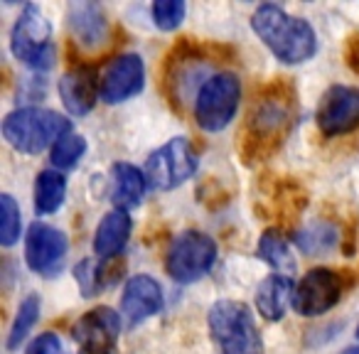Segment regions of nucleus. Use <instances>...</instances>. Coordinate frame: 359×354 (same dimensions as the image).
Masks as SVG:
<instances>
[{
  "mask_svg": "<svg viewBox=\"0 0 359 354\" xmlns=\"http://www.w3.org/2000/svg\"><path fill=\"white\" fill-rule=\"evenodd\" d=\"M25 354H67V352H65V342L55 332H45L32 339Z\"/></svg>",
  "mask_w": 359,
  "mask_h": 354,
  "instance_id": "cd10ccee",
  "label": "nucleus"
},
{
  "mask_svg": "<svg viewBox=\"0 0 359 354\" xmlns=\"http://www.w3.org/2000/svg\"><path fill=\"white\" fill-rule=\"evenodd\" d=\"M57 89H60L62 104L72 116H86L101 96L96 72L89 69V67H74L67 74H62Z\"/></svg>",
  "mask_w": 359,
  "mask_h": 354,
  "instance_id": "2eb2a0df",
  "label": "nucleus"
},
{
  "mask_svg": "<svg viewBox=\"0 0 359 354\" xmlns=\"http://www.w3.org/2000/svg\"><path fill=\"white\" fill-rule=\"evenodd\" d=\"M67 254H69V241H67L65 231H60L57 226L35 222L27 229L25 261L30 271L45 275V278H52L65 268Z\"/></svg>",
  "mask_w": 359,
  "mask_h": 354,
  "instance_id": "9d476101",
  "label": "nucleus"
},
{
  "mask_svg": "<svg viewBox=\"0 0 359 354\" xmlns=\"http://www.w3.org/2000/svg\"><path fill=\"white\" fill-rule=\"evenodd\" d=\"M344 293L342 275L330 268H313L293 288V310L303 318H318L332 310Z\"/></svg>",
  "mask_w": 359,
  "mask_h": 354,
  "instance_id": "6e6552de",
  "label": "nucleus"
},
{
  "mask_svg": "<svg viewBox=\"0 0 359 354\" xmlns=\"http://www.w3.org/2000/svg\"><path fill=\"white\" fill-rule=\"evenodd\" d=\"M251 27L283 64H303L318 52V35L310 22L288 15L278 6H261L251 15Z\"/></svg>",
  "mask_w": 359,
  "mask_h": 354,
  "instance_id": "f257e3e1",
  "label": "nucleus"
},
{
  "mask_svg": "<svg viewBox=\"0 0 359 354\" xmlns=\"http://www.w3.org/2000/svg\"><path fill=\"white\" fill-rule=\"evenodd\" d=\"M163 310V288L155 278L138 273L126 283L123 298H121V315L130 327L145 322L148 318Z\"/></svg>",
  "mask_w": 359,
  "mask_h": 354,
  "instance_id": "4468645a",
  "label": "nucleus"
},
{
  "mask_svg": "<svg viewBox=\"0 0 359 354\" xmlns=\"http://www.w3.org/2000/svg\"><path fill=\"white\" fill-rule=\"evenodd\" d=\"M200 168V158H197L195 148L187 138L177 135V138L168 140L163 148L150 153L145 160V180L148 187L155 192H170L175 187L185 185L192 175Z\"/></svg>",
  "mask_w": 359,
  "mask_h": 354,
  "instance_id": "0eeeda50",
  "label": "nucleus"
},
{
  "mask_svg": "<svg viewBox=\"0 0 359 354\" xmlns=\"http://www.w3.org/2000/svg\"><path fill=\"white\" fill-rule=\"evenodd\" d=\"M290 123V96H264L254 104L249 116V143L254 145V155H264L266 150L276 148Z\"/></svg>",
  "mask_w": 359,
  "mask_h": 354,
  "instance_id": "1a4fd4ad",
  "label": "nucleus"
},
{
  "mask_svg": "<svg viewBox=\"0 0 359 354\" xmlns=\"http://www.w3.org/2000/svg\"><path fill=\"white\" fill-rule=\"evenodd\" d=\"M148 190L145 172L130 163H116L111 168V200L116 210H133L143 202V195Z\"/></svg>",
  "mask_w": 359,
  "mask_h": 354,
  "instance_id": "f3484780",
  "label": "nucleus"
},
{
  "mask_svg": "<svg viewBox=\"0 0 359 354\" xmlns=\"http://www.w3.org/2000/svg\"><path fill=\"white\" fill-rule=\"evenodd\" d=\"M40 310H42V303H40V295L30 293L25 300L20 303L18 308V315L13 320V327H11V334H8V349H18L20 347L22 339L30 334V329L35 327L37 318H40Z\"/></svg>",
  "mask_w": 359,
  "mask_h": 354,
  "instance_id": "5701e85b",
  "label": "nucleus"
},
{
  "mask_svg": "<svg viewBox=\"0 0 359 354\" xmlns=\"http://www.w3.org/2000/svg\"><path fill=\"white\" fill-rule=\"evenodd\" d=\"M342 354H359V347H349V349H344Z\"/></svg>",
  "mask_w": 359,
  "mask_h": 354,
  "instance_id": "c756f323",
  "label": "nucleus"
},
{
  "mask_svg": "<svg viewBox=\"0 0 359 354\" xmlns=\"http://www.w3.org/2000/svg\"><path fill=\"white\" fill-rule=\"evenodd\" d=\"M86 153V138L79 133H67L60 143L52 148V165L57 170H72L79 165V160Z\"/></svg>",
  "mask_w": 359,
  "mask_h": 354,
  "instance_id": "b1692460",
  "label": "nucleus"
},
{
  "mask_svg": "<svg viewBox=\"0 0 359 354\" xmlns=\"http://www.w3.org/2000/svg\"><path fill=\"white\" fill-rule=\"evenodd\" d=\"M259 259L264 261V264H269L278 275H285V278H290V275L295 273V268H298L293 251H290V244L285 241V236L276 229H266L264 234H261Z\"/></svg>",
  "mask_w": 359,
  "mask_h": 354,
  "instance_id": "aec40b11",
  "label": "nucleus"
},
{
  "mask_svg": "<svg viewBox=\"0 0 359 354\" xmlns=\"http://www.w3.org/2000/svg\"><path fill=\"white\" fill-rule=\"evenodd\" d=\"M67 20L74 40L84 47H99L109 37V20L94 3H72Z\"/></svg>",
  "mask_w": 359,
  "mask_h": 354,
  "instance_id": "dca6fc26",
  "label": "nucleus"
},
{
  "mask_svg": "<svg viewBox=\"0 0 359 354\" xmlns=\"http://www.w3.org/2000/svg\"><path fill=\"white\" fill-rule=\"evenodd\" d=\"M207 325L219 354H264V337L249 305L217 300L207 313Z\"/></svg>",
  "mask_w": 359,
  "mask_h": 354,
  "instance_id": "7ed1b4c3",
  "label": "nucleus"
},
{
  "mask_svg": "<svg viewBox=\"0 0 359 354\" xmlns=\"http://www.w3.org/2000/svg\"><path fill=\"white\" fill-rule=\"evenodd\" d=\"M121 334V315L116 310L99 305L81 315L74 325V339L84 354H116Z\"/></svg>",
  "mask_w": 359,
  "mask_h": 354,
  "instance_id": "f8f14e48",
  "label": "nucleus"
},
{
  "mask_svg": "<svg viewBox=\"0 0 359 354\" xmlns=\"http://www.w3.org/2000/svg\"><path fill=\"white\" fill-rule=\"evenodd\" d=\"M337 229L327 222H315V224L305 226V229L295 231L293 244L298 246V251L308 256H327L337 249Z\"/></svg>",
  "mask_w": 359,
  "mask_h": 354,
  "instance_id": "4be33fe9",
  "label": "nucleus"
},
{
  "mask_svg": "<svg viewBox=\"0 0 359 354\" xmlns=\"http://www.w3.org/2000/svg\"><path fill=\"white\" fill-rule=\"evenodd\" d=\"M357 337H359V327H357Z\"/></svg>",
  "mask_w": 359,
  "mask_h": 354,
  "instance_id": "7c9ffc66",
  "label": "nucleus"
},
{
  "mask_svg": "<svg viewBox=\"0 0 359 354\" xmlns=\"http://www.w3.org/2000/svg\"><path fill=\"white\" fill-rule=\"evenodd\" d=\"M318 128L327 138L347 135L359 128V89L344 84L330 86L318 106Z\"/></svg>",
  "mask_w": 359,
  "mask_h": 354,
  "instance_id": "9b49d317",
  "label": "nucleus"
},
{
  "mask_svg": "<svg viewBox=\"0 0 359 354\" xmlns=\"http://www.w3.org/2000/svg\"><path fill=\"white\" fill-rule=\"evenodd\" d=\"M217 241L205 231L187 229L177 234L165 254V268L175 283L190 285L205 278L217 264Z\"/></svg>",
  "mask_w": 359,
  "mask_h": 354,
  "instance_id": "39448f33",
  "label": "nucleus"
},
{
  "mask_svg": "<svg viewBox=\"0 0 359 354\" xmlns=\"http://www.w3.org/2000/svg\"><path fill=\"white\" fill-rule=\"evenodd\" d=\"M22 229V217L20 207L11 195H0V244L13 246L20 239Z\"/></svg>",
  "mask_w": 359,
  "mask_h": 354,
  "instance_id": "393cba45",
  "label": "nucleus"
},
{
  "mask_svg": "<svg viewBox=\"0 0 359 354\" xmlns=\"http://www.w3.org/2000/svg\"><path fill=\"white\" fill-rule=\"evenodd\" d=\"M145 86V64L138 55H118L101 76V101L123 104Z\"/></svg>",
  "mask_w": 359,
  "mask_h": 354,
  "instance_id": "ddd939ff",
  "label": "nucleus"
},
{
  "mask_svg": "<svg viewBox=\"0 0 359 354\" xmlns=\"http://www.w3.org/2000/svg\"><path fill=\"white\" fill-rule=\"evenodd\" d=\"M67 177L60 170H42L35 180V210L40 215H52L65 205Z\"/></svg>",
  "mask_w": 359,
  "mask_h": 354,
  "instance_id": "412c9836",
  "label": "nucleus"
},
{
  "mask_svg": "<svg viewBox=\"0 0 359 354\" xmlns=\"http://www.w3.org/2000/svg\"><path fill=\"white\" fill-rule=\"evenodd\" d=\"M241 99L239 76L219 72L200 86L195 99V121L207 133H219L234 121Z\"/></svg>",
  "mask_w": 359,
  "mask_h": 354,
  "instance_id": "423d86ee",
  "label": "nucleus"
},
{
  "mask_svg": "<svg viewBox=\"0 0 359 354\" xmlns=\"http://www.w3.org/2000/svg\"><path fill=\"white\" fill-rule=\"evenodd\" d=\"M293 288L295 285L290 283V278L278 273L261 280V285L256 288V310H259V315H264L269 322L283 320L285 308L293 300Z\"/></svg>",
  "mask_w": 359,
  "mask_h": 354,
  "instance_id": "6ab92c4d",
  "label": "nucleus"
},
{
  "mask_svg": "<svg viewBox=\"0 0 359 354\" xmlns=\"http://www.w3.org/2000/svg\"><path fill=\"white\" fill-rule=\"evenodd\" d=\"M150 13H153V22L158 30L172 32L182 25V20H185L187 6L182 3V0H155Z\"/></svg>",
  "mask_w": 359,
  "mask_h": 354,
  "instance_id": "a878e982",
  "label": "nucleus"
},
{
  "mask_svg": "<svg viewBox=\"0 0 359 354\" xmlns=\"http://www.w3.org/2000/svg\"><path fill=\"white\" fill-rule=\"evenodd\" d=\"M11 50L18 62L35 72H47L57 62V47L52 42V25L37 6H25L11 32Z\"/></svg>",
  "mask_w": 359,
  "mask_h": 354,
  "instance_id": "20e7f679",
  "label": "nucleus"
},
{
  "mask_svg": "<svg viewBox=\"0 0 359 354\" xmlns=\"http://www.w3.org/2000/svg\"><path fill=\"white\" fill-rule=\"evenodd\" d=\"M344 62L359 76V32H352L344 42Z\"/></svg>",
  "mask_w": 359,
  "mask_h": 354,
  "instance_id": "c85d7f7f",
  "label": "nucleus"
},
{
  "mask_svg": "<svg viewBox=\"0 0 359 354\" xmlns=\"http://www.w3.org/2000/svg\"><path fill=\"white\" fill-rule=\"evenodd\" d=\"M67 133H72L69 118L52 109L25 106L6 116L3 121V138L25 155H40L42 150L55 148Z\"/></svg>",
  "mask_w": 359,
  "mask_h": 354,
  "instance_id": "f03ea898",
  "label": "nucleus"
},
{
  "mask_svg": "<svg viewBox=\"0 0 359 354\" xmlns=\"http://www.w3.org/2000/svg\"><path fill=\"white\" fill-rule=\"evenodd\" d=\"M74 275H76V283H79L81 293H84L86 298H91L96 290L104 288V268L96 266L91 259L81 261V264L74 268Z\"/></svg>",
  "mask_w": 359,
  "mask_h": 354,
  "instance_id": "bb28decb",
  "label": "nucleus"
},
{
  "mask_svg": "<svg viewBox=\"0 0 359 354\" xmlns=\"http://www.w3.org/2000/svg\"><path fill=\"white\" fill-rule=\"evenodd\" d=\"M130 222L128 212L126 210H111L109 215L101 219V224L96 226V234H94V254L99 259H114L116 254L126 249L130 239Z\"/></svg>",
  "mask_w": 359,
  "mask_h": 354,
  "instance_id": "a211bd4d",
  "label": "nucleus"
}]
</instances>
